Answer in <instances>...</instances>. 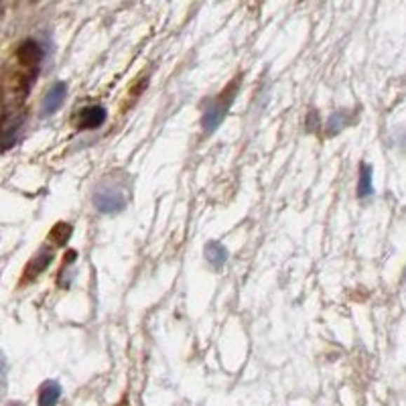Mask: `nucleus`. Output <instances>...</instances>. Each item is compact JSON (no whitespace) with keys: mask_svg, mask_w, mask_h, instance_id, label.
I'll use <instances>...</instances> for the list:
<instances>
[{"mask_svg":"<svg viewBox=\"0 0 406 406\" xmlns=\"http://www.w3.org/2000/svg\"><path fill=\"white\" fill-rule=\"evenodd\" d=\"M236 92H238V83H232L222 96L215 97L212 104L205 108V114H203V130H205V135H212V133L217 130V126L222 124V120L226 118L230 106L234 104Z\"/></svg>","mask_w":406,"mask_h":406,"instance_id":"f257e3e1","label":"nucleus"},{"mask_svg":"<svg viewBox=\"0 0 406 406\" xmlns=\"http://www.w3.org/2000/svg\"><path fill=\"white\" fill-rule=\"evenodd\" d=\"M94 205L97 212L108 213H120L126 208V197L120 191V187H112V185H102L94 191Z\"/></svg>","mask_w":406,"mask_h":406,"instance_id":"f03ea898","label":"nucleus"},{"mask_svg":"<svg viewBox=\"0 0 406 406\" xmlns=\"http://www.w3.org/2000/svg\"><path fill=\"white\" fill-rule=\"evenodd\" d=\"M108 118V112L104 106L100 104H94V106H86L81 108L78 114V126L81 130H96L100 128Z\"/></svg>","mask_w":406,"mask_h":406,"instance_id":"7ed1b4c3","label":"nucleus"},{"mask_svg":"<svg viewBox=\"0 0 406 406\" xmlns=\"http://www.w3.org/2000/svg\"><path fill=\"white\" fill-rule=\"evenodd\" d=\"M65 96H67V86L63 81H55L43 96V116H51L55 114L61 104L65 102Z\"/></svg>","mask_w":406,"mask_h":406,"instance_id":"20e7f679","label":"nucleus"},{"mask_svg":"<svg viewBox=\"0 0 406 406\" xmlns=\"http://www.w3.org/2000/svg\"><path fill=\"white\" fill-rule=\"evenodd\" d=\"M17 57H19L20 63H25V65H39L43 57H45L43 45L35 39L22 41L19 51H17Z\"/></svg>","mask_w":406,"mask_h":406,"instance_id":"39448f33","label":"nucleus"},{"mask_svg":"<svg viewBox=\"0 0 406 406\" xmlns=\"http://www.w3.org/2000/svg\"><path fill=\"white\" fill-rule=\"evenodd\" d=\"M205 260L210 262V266L215 269V271L224 269L226 262H228L226 246H222L219 242H208V246H205Z\"/></svg>","mask_w":406,"mask_h":406,"instance_id":"423d86ee","label":"nucleus"},{"mask_svg":"<svg viewBox=\"0 0 406 406\" xmlns=\"http://www.w3.org/2000/svg\"><path fill=\"white\" fill-rule=\"evenodd\" d=\"M61 398V386L57 382L49 380L41 386L39 392V406H55Z\"/></svg>","mask_w":406,"mask_h":406,"instance_id":"0eeeda50","label":"nucleus"},{"mask_svg":"<svg viewBox=\"0 0 406 406\" xmlns=\"http://www.w3.org/2000/svg\"><path fill=\"white\" fill-rule=\"evenodd\" d=\"M51 260H53V254L49 248H43V250L31 260V264L27 266V274H29V278H33V276H37L41 272L45 271L49 264H51Z\"/></svg>","mask_w":406,"mask_h":406,"instance_id":"6e6552de","label":"nucleus"},{"mask_svg":"<svg viewBox=\"0 0 406 406\" xmlns=\"http://www.w3.org/2000/svg\"><path fill=\"white\" fill-rule=\"evenodd\" d=\"M374 191V181H372V167L362 165L360 167V181H358V197H367Z\"/></svg>","mask_w":406,"mask_h":406,"instance_id":"1a4fd4ad","label":"nucleus"},{"mask_svg":"<svg viewBox=\"0 0 406 406\" xmlns=\"http://www.w3.org/2000/svg\"><path fill=\"white\" fill-rule=\"evenodd\" d=\"M348 124V112L346 110H339V112H335L333 116L329 118L327 122V135L333 136L337 135L344 126Z\"/></svg>","mask_w":406,"mask_h":406,"instance_id":"9d476101","label":"nucleus"},{"mask_svg":"<svg viewBox=\"0 0 406 406\" xmlns=\"http://www.w3.org/2000/svg\"><path fill=\"white\" fill-rule=\"evenodd\" d=\"M69 236H72V226L69 224H59L51 232V238L55 240V244H59V246H63L69 240Z\"/></svg>","mask_w":406,"mask_h":406,"instance_id":"9b49d317","label":"nucleus"},{"mask_svg":"<svg viewBox=\"0 0 406 406\" xmlns=\"http://www.w3.org/2000/svg\"><path fill=\"white\" fill-rule=\"evenodd\" d=\"M2 374H4V366H2V362H0V378H2Z\"/></svg>","mask_w":406,"mask_h":406,"instance_id":"f8f14e48","label":"nucleus"},{"mask_svg":"<svg viewBox=\"0 0 406 406\" xmlns=\"http://www.w3.org/2000/svg\"><path fill=\"white\" fill-rule=\"evenodd\" d=\"M15 406H19V405H15Z\"/></svg>","mask_w":406,"mask_h":406,"instance_id":"ddd939ff","label":"nucleus"}]
</instances>
